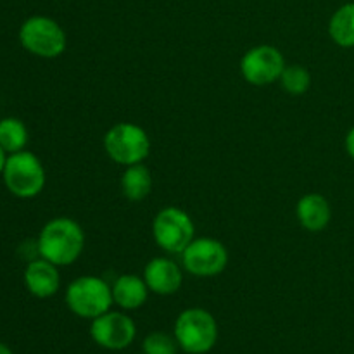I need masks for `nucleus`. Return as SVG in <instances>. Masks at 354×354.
I'll list each match as a JSON object with an SVG mask.
<instances>
[{
  "mask_svg": "<svg viewBox=\"0 0 354 354\" xmlns=\"http://www.w3.org/2000/svg\"><path fill=\"white\" fill-rule=\"evenodd\" d=\"M85 249V232L82 225L68 216L52 218L44 225L37 239L40 258L55 266H69L76 263Z\"/></svg>",
  "mask_w": 354,
  "mask_h": 354,
  "instance_id": "nucleus-1",
  "label": "nucleus"
},
{
  "mask_svg": "<svg viewBox=\"0 0 354 354\" xmlns=\"http://www.w3.org/2000/svg\"><path fill=\"white\" fill-rule=\"evenodd\" d=\"M2 178L7 190L19 199L37 197L47 182L44 165L38 156L30 151H19L7 156Z\"/></svg>",
  "mask_w": 354,
  "mask_h": 354,
  "instance_id": "nucleus-2",
  "label": "nucleus"
},
{
  "mask_svg": "<svg viewBox=\"0 0 354 354\" xmlns=\"http://www.w3.org/2000/svg\"><path fill=\"white\" fill-rule=\"evenodd\" d=\"M113 289L95 275L78 277L66 289V304L80 318L93 320L113 306Z\"/></svg>",
  "mask_w": 354,
  "mask_h": 354,
  "instance_id": "nucleus-3",
  "label": "nucleus"
},
{
  "mask_svg": "<svg viewBox=\"0 0 354 354\" xmlns=\"http://www.w3.org/2000/svg\"><path fill=\"white\" fill-rule=\"evenodd\" d=\"M104 151L121 166L144 162L151 154V138L138 124L123 121L111 127L104 135Z\"/></svg>",
  "mask_w": 354,
  "mask_h": 354,
  "instance_id": "nucleus-4",
  "label": "nucleus"
},
{
  "mask_svg": "<svg viewBox=\"0 0 354 354\" xmlns=\"http://www.w3.org/2000/svg\"><path fill=\"white\" fill-rule=\"evenodd\" d=\"M175 339L189 354H206L218 341V324L209 311L189 308L175 322Z\"/></svg>",
  "mask_w": 354,
  "mask_h": 354,
  "instance_id": "nucleus-5",
  "label": "nucleus"
},
{
  "mask_svg": "<svg viewBox=\"0 0 354 354\" xmlns=\"http://www.w3.org/2000/svg\"><path fill=\"white\" fill-rule=\"evenodd\" d=\"M19 44L37 57L55 59L64 54L68 37L61 24L52 17L31 16L21 24Z\"/></svg>",
  "mask_w": 354,
  "mask_h": 354,
  "instance_id": "nucleus-6",
  "label": "nucleus"
},
{
  "mask_svg": "<svg viewBox=\"0 0 354 354\" xmlns=\"http://www.w3.org/2000/svg\"><path fill=\"white\" fill-rule=\"evenodd\" d=\"M152 237L168 254H182L196 239V225L187 211L176 206L162 207L152 221Z\"/></svg>",
  "mask_w": 354,
  "mask_h": 354,
  "instance_id": "nucleus-7",
  "label": "nucleus"
},
{
  "mask_svg": "<svg viewBox=\"0 0 354 354\" xmlns=\"http://www.w3.org/2000/svg\"><path fill=\"white\" fill-rule=\"evenodd\" d=\"M180 256L183 270L199 279L218 277L228 265L227 248L223 242L213 237L194 239Z\"/></svg>",
  "mask_w": 354,
  "mask_h": 354,
  "instance_id": "nucleus-8",
  "label": "nucleus"
},
{
  "mask_svg": "<svg viewBox=\"0 0 354 354\" xmlns=\"http://www.w3.org/2000/svg\"><path fill=\"white\" fill-rule=\"evenodd\" d=\"M286 57L273 45H256L241 59V75L254 86H266L279 82L286 69Z\"/></svg>",
  "mask_w": 354,
  "mask_h": 354,
  "instance_id": "nucleus-9",
  "label": "nucleus"
},
{
  "mask_svg": "<svg viewBox=\"0 0 354 354\" xmlns=\"http://www.w3.org/2000/svg\"><path fill=\"white\" fill-rule=\"evenodd\" d=\"M90 335L100 348L120 351V349L128 348L135 341L137 327L128 315L121 313V311H107V313L93 318L92 325H90Z\"/></svg>",
  "mask_w": 354,
  "mask_h": 354,
  "instance_id": "nucleus-10",
  "label": "nucleus"
},
{
  "mask_svg": "<svg viewBox=\"0 0 354 354\" xmlns=\"http://www.w3.org/2000/svg\"><path fill=\"white\" fill-rule=\"evenodd\" d=\"M144 280L151 292L158 296H171L182 287L183 270L173 259L158 256L145 265Z\"/></svg>",
  "mask_w": 354,
  "mask_h": 354,
  "instance_id": "nucleus-11",
  "label": "nucleus"
},
{
  "mask_svg": "<svg viewBox=\"0 0 354 354\" xmlns=\"http://www.w3.org/2000/svg\"><path fill=\"white\" fill-rule=\"evenodd\" d=\"M24 286L31 296L38 299H48L57 294L61 287L59 266L44 258L31 259L24 270Z\"/></svg>",
  "mask_w": 354,
  "mask_h": 354,
  "instance_id": "nucleus-12",
  "label": "nucleus"
},
{
  "mask_svg": "<svg viewBox=\"0 0 354 354\" xmlns=\"http://www.w3.org/2000/svg\"><path fill=\"white\" fill-rule=\"evenodd\" d=\"M296 216L297 221L303 228L308 232H318L325 230L332 220V207L330 203L322 194H306L297 201L296 206Z\"/></svg>",
  "mask_w": 354,
  "mask_h": 354,
  "instance_id": "nucleus-13",
  "label": "nucleus"
},
{
  "mask_svg": "<svg viewBox=\"0 0 354 354\" xmlns=\"http://www.w3.org/2000/svg\"><path fill=\"white\" fill-rule=\"evenodd\" d=\"M111 289H113L114 303L127 311L138 310L144 306L149 292H151L144 277H137L133 273H124V275L118 277Z\"/></svg>",
  "mask_w": 354,
  "mask_h": 354,
  "instance_id": "nucleus-14",
  "label": "nucleus"
},
{
  "mask_svg": "<svg viewBox=\"0 0 354 354\" xmlns=\"http://www.w3.org/2000/svg\"><path fill=\"white\" fill-rule=\"evenodd\" d=\"M121 192L131 203H140L151 194L152 190V175L144 162L127 166L121 175Z\"/></svg>",
  "mask_w": 354,
  "mask_h": 354,
  "instance_id": "nucleus-15",
  "label": "nucleus"
},
{
  "mask_svg": "<svg viewBox=\"0 0 354 354\" xmlns=\"http://www.w3.org/2000/svg\"><path fill=\"white\" fill-rule=\"evenodd\" d=\"M328 35L342 48L354 47V2L339 7L328 23Z\"/></svg>",
  "mask_w": 354,
  "mask_h": 354,
  "instance_id": "nucleus-16",
  "label": "nucleus"
},
{
  "mask_svg": "<svg viewBox=\"0 0 354 354\" xmlns=\"http://www.w3.org/2000/svg\"><path fill=\"white\" fill-rule=\"evenodd\" d=\"M28 128L19 118H3L0 120V147L7 152V154H14V152L24 151L28 145Z\"/></svg>",
  "mask_w": 354,
  "mask_h": 354,
  "instance_id": "nucleus-17",
  "label": "nucleus"
},
{
  "mask_svg": "<svg viewBox=\"0 0 354 354\" xmlns=\"http://www.w3.org/2000/svg\"><path fill=\"white\" fill-rule=\"evenodd\" d=\"M279 82L289 95H304L311 86V75L304 66L290 64L286 66Z\"/></svg>",
  "mask_w": 354,
  "mask_h": 354,
  "instance_id": "nucleus-18",
  "label": "nucleus"
},
{
  "mask_svg": "<svg viewBox=\"0 0 354 354\" xmlns=\"http://www.w3.org/2000/svg\"><path fill=\"white\" fill-rule=\"evenodd\" d=\"M142 349L144 354H176L178 342L165 332H152L144 339Z\"/></svg>",
  "mask_w": 354,
  "mask_h": 354,
  "instance_id": "nucleus-19",
  "label": "nucleus"
},
{
  "mask_svg": "<svg viewBox=\"0 0 354 354\" xmlns=\"http://www.w3.org/2000/svg\"><path fill=\"white\" fill-rule=\"evenodd\" d=\"M344 147H346V152H348L349 158H351L354 161V127L348 131V133H346Z\"/></svg>",
  "mask_w": 354,
  "mask_h": 354,
  "instance_id": "nucleus-20",
  "label": "nucleus"
},
{
  "mask_svg": "<svg viewBox=\"0 0 354 354\" xmlns=\"http://www.w3.org/2000/svg\"><path fill=\"white\" fill-rule=\"evenodd\" d=\"M6 161H7V152L3 151L2 147H0V176H2V171H3V166H6Z\"/></svg>",
  "mask_w": 354,
  "mask_h": 354,
  "instance_id": "nucleus-21",
  "label": "nucleus"
},
{
  "mask_svg": "<svg viewBox=\"0 0 354 354\" xmlns=\"http://www.w3.org/2000/svg\"><path fill=\"white\" fill-rule=\"evenodd\" d=\"M0 354H12V351H10L6 344H2V342H0Z\"/></svg>",
  "mask_w": 354,
  "mask_h": 354,
  "instance_id": "nucleus-22",
  "label": "nucleus"
}]
</instances>
